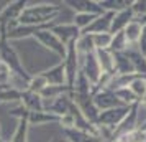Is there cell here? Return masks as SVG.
I'll list each match as a JSON object with an SVG mask.
<instances>
[{
    "instance_id": "6da1fadb",
    "label": "cell",
    "mask_w": 146,
    "mask_h": 142,
    "mask_svg": "<svg viewBox=\"0 0 146 142\" xmlns=\"http://www.w3.org/2000/svg\"><path fill=\"white\" fill-rule=\"evenodd\" d=\"M61 13L62 7L58 3H28L18 23L35 28H53L58 25L56 20H59Z\"/></svg>"
},
{
    "instance_id": "7a4b0ae2",
    "label": "cell",
    "mask_w": 146,
    "mask_h": 142,
    "mask_svg": "<svg viewBox=\"0 0 146 142\" xmlns=\"http://www.w3.org/2000/svg\"><path fill=\"white\" fill-rule=\"evenodd\" d=\"M33 38L38 41L43 48H46V50H49V51L54 53L56 56H59L61 60L66 58L67 46L51 32V28H40V30H36V33L33 35Z\"/></svg>"
},
{
    "instance_id": "3957f363",
    "label": "cell",
    "mask_w": 146,
    "mask_h": 142,
    "mask_svg": "<svg viewBox=\"0 0 146 142\" xmlns=\"http://www.w3.org/2000/svg\"><path fill=\"white\" fill-rule=\"evenodd\" d=\"M62 65H64V71H66L67 86L72 89L74 83H76V79L80 73V55L76 48V41L67 45V53L66 58L62 60Z\"/></svg>"
},
{
    "instance_id": "277c9868",
    "label": "cell",
    "mask_w": 146,
    "mask_h": 142,
    "mask_svg": "<svg viewBox=\"0 0 146 142\" xmlns=\"http://www.w3.org/2000/svg\"><path fill=\"white\" fill-rule=\"evenodd\" d=\"M0 60L12 69V73H15L18 76H23V78H28V79L31 78V75H28L27 69L23 68L20 56L17 55L13 46L10 45V41H0Z\"/></svg>"
},
{
    "instance_id": "5b68a950",
    "label": "cell",
    "mask_w": 146,
    "mask_h": 142,
    "mask_svg": "<svg viewBox=\"0 0 146 142\" xmlns=\"http://www.w3.org/2000/svg\"><path fill=\"white\" fill-rule=\"evenodd\" d=\"M80 73L89 79V83L92 84L94 88L99 86L104 73H102V69L99 66L95 51L94 53H89V55H80Z\"/></svg>"
},
{
    "instance_id": "8992f818",
    "label": "cell",
    "mask_w": 146,
    "mask_h": 142,
    "mask_svg": "<svg viewBox=\"0 0 146 142\" xmlns=\"http://www.w3.org/2000/svg\"><path fill=\"white\" fill-rule=\"evenodd\" d=\"M71 98H72L74 104L79 108V111L84 114V117H86L87 121L97 126L100 111H99V108L95 106V102H94L92 94H77V93H72V91H71Z\"/></svg>"
},
{
    "instance_id": "52a82bcc",
    "label": "cell",
    "mask_w": 146,
    "mask_h": 142,
    "mask_svg": "<svg viewBox=\"0 0 146 142\" xmlns=\"http://www.w3.org/2000/svg\"><path fill=\"white\" fill-rule=\"evenodd\" d=\"M92 98H94V102L95 106L99 108V111H108V109H113V108H118V106H123L121 102L118 101V98L115 96L113 91L107 88H94L92 91Z\"/></svg>"
},
{
    "instance_id": "ba28073f",
    "label": "cell",
    "mask_w": 146,
    "mask_h": 142,
    "mask_svg": "<svg viewBox=\"0 0 146 142\" xmlns=\"http://www.w3.org/2000/svg\"><path fill=\"white\" fill-rule=\"evenodd\" d=\"M138 127H139V126H138V104H135V106L130 108V112L126 114V117L123 119V121L120 122V126L113 131L112 141H110V142L118 141L120 137L130 134V132H133L135 129H138Z\"/></svg>"
},
{
    "instance_id": "9c48e42d",
    "label": "cell",
    "mask_w": 146,
    "mask_h": 142,
    "mask_svg": "<svg viewBox=\"0 0 146 142\" xmlns=\"http://www.w3.org/2000/svg\"><path fill=\"white\" fill-rule=\"evenodd\" d=\"M28 2L25 0H15V2H10L7 3L5 7L0 10V27L2 25H7L10 22H15L18 20L23 13V10L27 8Z\"/></svg>"
},
{
    "instance_id": "30bf717a",
    "label": "cell",
    "mask_w": 146,
    "mask_h": 142,
    "mask_svg": "<svg viewBox=\"0 0 146 142\" xmlns=\"http://www.w3.org/2000/svg\"><path fill=\"white\" fill-rule=\"evenodd\" d=\"M44 102V111L48 112H53L58 117L67 114L71 111V106H72V98H71V93L69 94H62L56 99H43Z\"/></svg>"
},
{
    "instance_id": "8fae6325",
    "label": "cell",
    "mask_w": 146,
    "mask_h": 142,
    "mask_svg": "<svg viewBox=\"0 0 146 142\" xmlns=\"http://www.w3.org/2000/svg\"><path fill=\"white\" fill-rule=\"evenodd\" d=\"M51 32H53L66 46L69 43H72V41H77V38L82 35V32H80L74 23H58V25H54V27L51 28Z\"/></svg>"
},
{
    "instance_id": "7c38bea8",
    "label": "cell",
    "mask_w": 146,
    "mask_h": 142,
    "mask_svg": "<svg viewBox=\"0 0 146 142\" xmlns=\"http://www.w3.org/2000/svg\"><path fill=\"white\" fill-rule=\"evenodd\" d=\"M66 5L76 10V13H90V15H102L104 10L99 5V0H67Z\"/></svg>"
},
{
    "instance_id": "4fadbf2b",
    "label": "cell",
    "mask_w": 146,
    "mask_h": 142,
    "mask_svg": "<svg viewBox=\"0 0 146 142\" xmlns=\"http://www.w3.org/2000/svg\"><path fill=\"white\" fill-rule=\"evenodd\" d=\"M113 15H115V13H112V12H104V13L99 15V17L92 22V25L87 28L86 32H82V33H89V35L110 33V27H112Z\"/></svg>"
},
{
    "instance_id": "5bb4252c",
    "label": "cell",
    "mask_w": 146,
    "mask_h": 142,
    "mask_svg": "<svg viewBox=\"0 0 146 142\" xmlns=\"http://www.w3.org/2000/svg\"><path fill=\"white\" fill-rule=\"evenodd\" d=\"M41 75L44 76V79L48 81V86H64V84H67L66 71H64L62 61L58 63L56 66L49 68V69H46V71H43Z\"/></svg>"
},
{
    "instance_id": "9a60e30c",
    "label": "cell",
    "mask_w": 146,
    "mask_h": 142,
    "mask_svg": "<svg viewBox=\"0 0 146 142\" xmlns=\"http://www.w3.org/2000/svg\"><path fill=\"white\" fill-rule=\"evenodd\" d=\"M133 18H135V13H133L131 7L125 8V10H121V12H117V13L113 15L112 27H110V33L115 35V33H118V32H123Z\"/></svg>"
},
{
    "instance_id": "2e32d148",
    "label": "cell",
    "mask_w": 146,
    "mask_h": 142,
    "mask_svg": "<svg viewBox=\"0 0 146 142\" xmlns=\"http://www.w3.org/2000/svg\"><path fill=\"white\" fill-rule=\"evenodd\" d=\"M21 106L27 109L28 112H38V111H44V102L41 94L31 93V91H25L21 93Z\"/></svg>"
},
{
    "instance_id": "e0dca14e",
    "label": "cell",
    "mask_w": 146,
    "mask_h": 142,
    "mask_svg": "<svg viewBox=\"0 0 146 142\" xmlns=\"http://www.w3.org/2000/svg\"><path fill=\"white\" fill-rule=\"evenodd\" d=\"M95 56H97L99 66L104 75L115 73V56L110 50H95Z\"/></svg>"
},
{
    "instance_id": "ac0fdd59",
    "label": "cell",
    "mask_w": 146,
    "mask_h": 142,
    "mask_svg": "<svg viewBox=\"0 0 146 142\" xmlns=\"http://www.w3.org/2000/svg\"><path fill=\"white\" fill-rule=\"evenodd\" d=\"M125 53L131 60L135 73L136 75H141V76H146V58H145V55L138 50V46H130Z\"/></svg>"
},
{
    "instance_id": "d6986e66",
    "label": "cell",
    "mask_w": 146,
    "mask_h": 142,
    "mask_svg": "<svg viewBox=\"0 0 146 142\" xmlns=\"http://www.w3.org/2000/svg\"><path fill=\"white\" fill-rule=\"evenodd\" d=\"M115 56V73L117 75H136L133 68L131 60L126 56V53H113Z\"/></svg>"
},
{
    "instance_id": "ffe728a7",
    "label": "cell",
    "mask_w": 146,
    "mask_h": 142,
    "mask_svg": "<svg viewBox=\"0 0 146 142\" xmlns=\"http://www.w3.org/2000/svg\"><path fill=\"white\" fill-rule=\"evenodd\" d=\"M28 122L30 126H44V124H51V122H59V117L53 112L48 111H38V112H30L28 114Z\"/></svg>"
},
{
    "instance_id": "44dd1931",
    "label": "cell",
    "mask_w": 146,
    "mask_h": 142,
    "mask_svg": "<svg viewBox=\"0 0 146 142\" xmlns=\"http://www.w3.org/2000/svg\"><path fill=\"white\" fill-rule=\"evenodd\" d=\"M62 134L69 139V142H104V139L99 137V135L89 134V132H84V131H79V129L64 131Z\"/></svg>"
},
{
    "instance_id": "7402d4cb",
    "label": "cell",
    "mask_w": 146,
    "mask_h": 142,
    "mask_svg": "<svg viewBox=\"0 0 146 142\" xmlns=\"http://www.w3.org/2000/svg\"><path fill=\"white\" fill-rule=\"evenodd\" d=\"M141 30H143V25L139 23L136 18H133L128 27L123 30V33L126 36V41L130 43V46H138V41H139V36H141Z\"/></svg>"
},
{
    "instance_id": "603a6c76",
    "label": "cell",
    "mask_w": 146,
    "mask_h": 142,
    "mask_svg": "<svg viewBox=\"0 0 146 142\" xmlns=\"http://www.w3.org/2000/svg\"><path fill=\"white\" fill-rule=\"evenodd\" d=\"M28 132H30V122H28V117L18 119V121H17L15 132H13L12 139H10L8 142H28Z\"/></svg>"
},
{
    "instance_id": "cb8c5ba5",
    "label": "cell",
    "mask_w": 146,
    "mask_h": 142,
    "mask_svg": "<svg viewBox=\"0 0 146 142\" xmlns=\"http://www.w3.org/2000/svg\"><path fill=\"white\" fill-rule=\"evenodd\" d=\"M99 5L102 7L104 12L117 13V12H121L125 8L131 7V0H99Z\"/></svg>"
},
{
    "instance_id": "d4e9b609",
    "label": "cell",
    "mask_w": 146,
    "mask_h": 142,
    "mask_svg": "<svg viewBox=\"0 0 146 142\" xmlns=\"http://www.w3.org/2000/svg\"><path fill=\"white\" fill-rule=\"evenodd\" d=\"M76 48L79 55H89L95 51V46H94V40H92V35L89 33H82L76 41Z\"/></svg>"
},
{
    "instance_id": "484cf974",
    "label": "cell",
    "mask_w": 146,
    "mask_h": 142,
    "mask_svg": "<svg viewBox=\"0 0 146 142\" xmlns=\"http://www.w3.org/2000/svg\"><path fill=\"white\" fill-rule=\"evenodd\" d=\"M128 48H130V43L126 41V36L123 32L112 35V43H110V48H108L112 53H123Z\"/></svg>"
},
{
    "instance_id": "4316f807",
    "label": "cell",
    "mask_w": 146,
    "mask_h": 142,
    "mask_svg": "<svg viewBox=\"0 0 146 142\" xmlns=\"http://www.w3.org/2000/svg\"><path fill=\"white\" fill-rule=\"evenodd\" d=\"M130 91H131L133 94L136 96V99L141 101L143 99V96L146 94V76H141V75H136L133 78V81L130 83Z\"/></svg>"
},
{
    "instance_id": "83f0119b",
    "label": "cell",
    "mask_w": 146,
    "mask_h": 142,
    "mask_svg": "<svg viewBox=\"0 0 146 142\" xmlns=\"http://www.w3.org/2000/svg\"><path fill=\"white\" fill-rule=\"evenodd\" d=\"M71 91L72 89L67 84H64V86H46L44 91L41 93V98L43 99H56V98H59L62 94H69Z\"/></svg>"
},
{
    "instance_id": "f1b7e54d",
    "label": "cell",
    "mask_w": 146,
    "mask_h": 142,
    "mask_svg": "<svg viewBox=\"0 0 146 142\" xmlns=\"http://www.w3.org/2000/svg\"><path fill=\"white\" fill-rule=\"evenodd\" d=\"M115 96L118 98V101L123 104V106H128V108H131L135 104H138V99H136V96L133 94L130 88H121V89H117V91H113Z\"/></svg>"
},
{
    "instance_id": "f546056e",
    "label": "cell",
    "mask_w": 146,
    "mask_h": 142,
    "mask_svg": "<svg viewBox=\"0 0 146 142\" xmlns=\"http://www.w3.org/2000/svg\"><path fill=\"white\" fill-rule=\"evenodd\" d=\"M46 86H48V81L44 79V76L41 75V73H38V75H31L30 83H28V91L36 93V94H41Z\"/></svg>"
},
{
    "instance_id": "4dcf8cb0",
    "label": "cell",
    "mask_w": 146,
    "mask_h": 142,
    "mask_svg": "<svg viewBox=\"0 0 146 142\" xmlns=\"http://www.w3.org/2000/svg\"><path fill=\"white\" fill-rule=\"evenodd\" d=\"M97 18V15H90V13H76L72 17V23L79 28L80 32H86L87 28L92 25V22Z\"/></svg>"
},
{
    "instance_id": "1f68e13d",
    "label": "cell",
    "mask_w": 146,
    "mask_h": 142,
    "mask_svg": "<svg viewBox=\"0 0 146 142\" xmlns=\"http://www.w3.org/2000/svg\"><path fill=\"white\" fill-rule=\"evenodd\" d=\"M95 50H108L112 43V33H95L92 35Z\"/></svg>"
},
{
    "instance_id": "d6a6232c",
    "label": "cell",
    "mask_w": 146,
    "mask_h": 142,
    "mask_svg": "<svg viewBox=\"0 0 146 142\" xmlns=\"http://www.w3.org/2000/svg\"><path fill=\"white\" fill-rule=\"evenodd\" d=\"M21 101V93L17 89L10 88V89H3L0 91V102H18Z\"/></svg>"
},
{
    "instance_id": "836d02e7",
    "label": "cell",
    "mask_w": 146,
    "mask_h": 142,
    "mask_svg": "<svg viewBox=\"0 0 146 142\" xmlns=\"http://www.w3.org/2000/svg\"><path fill=\"white\" fill-rule=\"evenodd\" d=\"M59 124L61 127H62V132L64 131H71V129H76V121H74V116L71 112H67V114L61 116L59 117Z\"/></svg>"
},
{
    "instance_id": "e575fe53",
    "label": "cell",
    "mask_w": 146,
    "mask_h": 142,
    "mask_svg": "<svg viewBox=\"0 0 146 142\" xmlns=\"http://www.w3.org/2000/svg\"><path fill=\"white\" fill-rule=\"evenodd\" d=\"M131 10H133V13H135V18L146 17V0H133Z\"/></svg>"
},
{
    "instance_id": "d590c367",
    "label": "cell",
    "mask_w": 146,
    "mask_h": 142,
    "mask_svg": "<svg viewBox=\"0 0 146 142\" xmlns=\"http://www.w3.org/2000/svg\"><path fill=\"white\" fill-rule=\"evenodd\" d=\"M138 50L141 53H146V25H143V30H141V36H139L138 41Z\"/></svg>"
},
{
    "instance_id": "8d00e7d4",
    "label": "cell",
    "mask_w": 146,
    "mask_h": 142,
    "mask_svg": "<svg viewBox=\"0 0 146 142\" xmlns=\"http://www.w3.org/2000/svg\"><path fill=\"white\" fill-rule=\"evenodd\" d=\"M49 142H69V139H67L64 134H62V135H56V137H53Z\"/></svg>"
},
{
    "instance_id": "74e56055",
    "label": "cell",
    "mask_w": 146,
    "mask_h": 142,
    "mask_svg": "<svg viewBox=\"0 0 146 142\" xmlns=\"http://www.w3.org/2000/svg\"><path fill=\"white\" fill-rule=\"evenodd\" d=\"M0 141H2V131H0Z\"/></svg>"
},
{
    "instance_id": "f35d334b",
    "label": "cell",
    "mask_w": 146,
    "mask_h": 142,
    "mask_svg": "<svg viewBox=\"0 0 146 142\" xmlns=\"http://www.w3.org/2000/svg\"><path fill=\"white\" fill-rule=\"evenodd\" d=\"M0 142H7V141H3V139H2V141H0Z\"/></svg>"
},
{
    "instance_id": "ab89813d",
    "label": "cell",
    "mask_w": 146,
    "mask_h": 142,
    "mask_svg": "<svg viewBox=\"0 0 146 142\" xmlns=\"http://www.w3.org/2000/svg\"><path fill=\"white\" fill-rule=\"evenodd\" d=\"M145 58H146V53H145Z\"/></svg>"
}]
</instances>
